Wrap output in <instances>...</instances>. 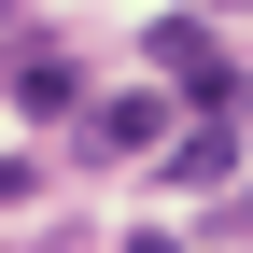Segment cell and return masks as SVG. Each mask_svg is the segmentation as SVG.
<instances>
[{
    "mask_svg": "<svg viewBox=\"0 0 253 253\" xmlns=\"http://www.w3.org/2000/svg\"><path fill=\"white\" fill-rule=\"evenodd\" d=\"M239 211H253V183H239Z\"/></svg>",
    "mask_w": 253,
    "mask_h": 253,
    "instance_id": "7",
    "label": "cell"
},
{
    "mask_svg": "<svg viewBox=\"0 0 253 253\" xmlns=\"http://www.w3.org/2000/svg\"><path fill=\"white\" fill-rule=\"evenodd\" d=\"M155 71H183V84H197V99H225V56H211V42H197V28H183V14L155 28Z\"/></svg>",
    "mask_w": 253,
    "mask_h": 253,
    "instance_id": "3",
    "label": "cell"
},
{
    "mask_svg": "<svg viewBox=\"0 0 253 253\" xmlns=\"http://www.w3.org/2000/svg\"><path fill=\"white\" fill-rule=\"evenodd\" d=\"M155 141H169V113H155V99H113V113H99V155H155Z\"/></svg>",
    "mask_w": 253,
    "mask_h": 253,
    "instance_id": "4",
    "label": "cell"
},
{
    "mask_svg": "<svg viewBox=\"0 0 253 253\" xmlns=\"http://www.w3.org/2000/svg\"><path fill=\"white\" fill-rule=\"evenodd\" d=\"M126 253H183V239H126Z\"/></svg>",
    "mask_w": 253,
    "mask_h": 253,
    "instance_id": "5",
    "label": "cell"
},
{
    "mask_svg": "<svg viewBox=\"0 0 253 253\" xmlns=\"http://www.w3.org/2000/svg\"><path fill=\"white\" fill-rule=\"evenodd\" d=\"M14 99H28V113H84V71H71L56 42H14Z\"/></svg>",
    "mask_w": 253,
    "mask_h": 253,
    "instance_id": "2",
    "label": "cell"
},
{
    "mask_svg": "<svg viewBox=\"0 0 253 253\" xmlns=\"http://www.w3.org/2000/svg\"><path fill=\"white\" fill-rule=\"evenodd\" d=\"M225 169H239V126H225V113H211V126H183V141H169V183H183V197H211Z\"/></svg>",
    "mask_w": 253,
    "mask_h": 253,
    "instance_id": "1",
    "label": "cell"
},
{
    "mask_svg": "<svg viewBox=\"0 0 253 253\" xmlns=\"http://www.w3.org/2000/svg\"><path fill=\"white\" fill-rule=\"evenodd\" d=\"M225 14H253V0H225Z\"/></svg>",
    "mask_w": 253,
    "mask_h": 253,
    "instance_id": "6",
    "label": "cell"
}]
</instances>
